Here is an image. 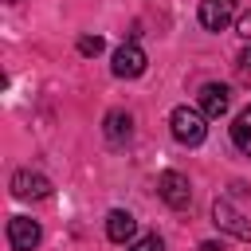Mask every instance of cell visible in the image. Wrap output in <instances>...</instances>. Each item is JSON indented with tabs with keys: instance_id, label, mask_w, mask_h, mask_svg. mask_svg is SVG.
Listing matches in <instances>:
<instances>
[{
	"instance_id": "5",
	"label": "cell",
	"mask_w": 251,
	"mask_h": 251,
	"mask_svg": "<svg viewBox=\"0 0 251 251\" xmlns=\"http://www.w3.org/2000/svg\"><path fill=\"white\" fill-rule=\"evenodd\" d=\"M39 239H43V231H39V224L31 216H12L8 220V243H12V251H35Z\"/></svg>"
},
{
	"instance_id": "9",
	"label": "cell",
	"mask_w": 251,
	"mask_h": 251,
	"mask_svg": "<svg viewBox=\"0 0 251 251\" xmlns=\"http://www.w3.org/2000/svg\"><path fill=\"white\" fill-rule=\"evenodd\" d=\"M106 235H110V243H129V239L137 235V220H133L126 208H114V212L106 216Z\"/></svg>"
},
{
	"instance_id": "13",
	"label": "cell",
	"mask_w": 251,
	"mask_h": 251,
	"mask_svg": "<svg viewBox=\"0 0 251 251\" xmlns=\"http://www.w3.org/2000/svg\"><path fill=\"white\" fill-rule=\"evenodd\" d=\"M129 251H165V243H161V235H141Z\"/></svg>"
},
{
	"instance_id": "16",
	"label": "cell",
	"mask_w": 251,
	"mask_h": 251,
	"mask_svg": "<svg viewBox=\"0 0 251 251\" xmlns=\"http://www.w3.org/2000/svg\"><path fill=\"white\" fill-rule=\"evenodd\" d=\"M200 251H220V247H216V243H204V247H200Z\"/></svg>"
},
{
	"instance_id": "14",
	"label": "cell",
	"mask_w": 251,
	"mask_h": 251,
	"mask_svg": "<svg viewBox=\"0 0 251 251\" xmlns=\"http://www.w3.org/2000/svg\"><path fill=\"white\" fill-rule=\"evenodd\" d=\"M239 75L251 82V47H243V55H239Z\"/></svg>"
},
{
	"instance_id": "15",
	"label": "cell",
	"mask_w": 251,
	"mask_h": 251,
	"mask_svg": "<svg viewBox=\"0 0 251 251\" xmlns=\"http://www.w3.org/2000/svg\"><path fill=\"white\" fill-rule=\"evenodd\" d=\"M235 27H239V35H243V39H247V43H251V12H243V16H239V24H235Z\"/></svg>"
},
{
	"instance_id": "4",
	"label": "cell",
	"mask_w": 251,
	"mask_h": 251,
	"mask_svg": "<svg viewBox=\"0 0 251 251\" xmlns=\"http://www.w3.org/2000/svg\"><path fill=\"white\" fill-rule=\"evenodd\" d=\"M145 51L129 39V43H122L118 51H114V63H110V71L118 75V78H137V75H145Z\"/></svg>"
},
{
	"instance_id": "2",
	"label": "cell",
	"mask_w": 251,
	"mask_h": 251,
	"mask_svg": "<svg viewBox=\"0 0 251 251\" xmlns=\"http://www.w3.org/2000/svg\"><path fill=\"white\" fill-rule=\"evenodd\" d=\"M157 196L169 204V208H188L192 204V184H188V176L184 173H176V169H169V173H161L157 176Z\"/></svg>"
},
{
	"instance_id": "1",
	"label": "cell",
	"mask_w": 251,
	"mask_h": 251,
	"mask_svg": "<svg viewBox=\"0 0 251 251\" xmlns=\"http://www.w3.org/2000/svg\"><path fill=\"white\" fill-rule=\"evenodd\" d=\"M169 126H173V137L180 145H200L208 137V114L204 110H192V106H176L169 114Z\"/></svg>"
},
{
	"instance_id": "10",
	"label": "cell",
	"mask_w": 251,
	"mask_h": 251,
	"mask_svg": "<svg viewBox=\"0 0 251 251\" xmlns=\"http://www.w3.org/2000/svg\"><path fill=\"white\" fill-rule=\"evenodd\" d=\"M102 133H106V141H110V145H126V141H129V133H133V118H129L126 110H110V114H106V122H102Z\"/></svg>"
},
{
	"instance_id": "11",
	"label": "cell",
	"mask_w": 251,
	"mask_h": 251,
	"mask_svg": "<svg viewBox=\"0 0 251 251\" xmlns=\"http://www.w3.org/2000/svg\"><path fill=\"white\" fill-rule=\"evenodd\" d=\"M231 141H235L239 153L251 157V106H243V110L235 114V122H231Z\"/></svg>"
},
{
	"instance_id": "6",
	"label": "cell",
	"mask_w": 251,
	"mask_h": 251,
	"mask_svg": "<svg viewBox=\"0 0 251 251\" xmlns=\"http://www.w3.org/2000/svg\"><path fill=\"white\" fill-rule=\"evenodd\" d=\"M12 196H20V200H43V196H51V180L43 173L20 169V173H12Z\"/></svg>"
},
{
	"instance_id": "3",
	"label": "cell",
	"mask_w": 251,
	"mask_h": 251,
	"mask_svg": "<svg viewBox=\"0 0 251 251\" xmlns=\"http://www.w3.org/2000/svg\"><path fill=\"white\" fill-rule=\"evenodd\" d=\"M212 224L220 227V231H227V235H235V239H251V224L243 220V212H235L231 208V200H216L212 204Z\"/></svg>"
},
{
	"instance_id": "7",
	"label": "cell",
	"mask_w": 251,
	"mask_h": 251,
	"mask_svg": "<svg viewBox=\"0 0 251 251\" xmlns=\"http://www.w3.org/2000/svg\"><path fill=\"white\" fill-rule=\"evenodd\" d=\"M235 16V0H200V24L208 31H224Z\"/></svg>"
},
{
	"instance_id": "8",
	"label": "cell",
	"mask_w": 251,
	"mask_h": 251,
	"mask_svg": "<svg viewBox=\"0 0 251 251\" xmlns=\"http://www.w3.org/2000/svg\"><path fill=\"white\" fill-rule=\"evenodd\" d=\"M227 106H231V90H227L224 82H208V86L200 90V110H204L208 118H224Z\"/></svg>"
},
{
	"instance_id": "12",
	"label": "cell",
	"mask_w": 251,
	"mask_h": 251,
	"mask_svg": "<svg viewBox=\"0 0 251 251\" xmlns=\"http://www.w3.org/2000/svg\"><path fill=\"white\" fill-rule=\"evenodd\" d=\"M102 47H106L102 35H82V39H78V51H82V55H102Z\"/></svg>"
}]
</instances>
